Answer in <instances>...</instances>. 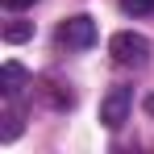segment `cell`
Here are the masks:
<instances>
[{"mask_svg":"<svg viewBox=\"0 0 154 154\" xmlns=\"http://www.w3.org/2000/svg\"><path fill=\"white\" fill-rule=\"evenodd\" d=\"M108 54H112L121 67H137V63H146V54H150V38H142V33H133V29H121V33L108 38Z\"/></svg>","mask_w":154,"mask_h":154,"instance_id":"obj_1","label":"cell"},{"mask_svg":"<svg viewBox=\"0 0 154 154\" xmlns=\"http://www.w3.org/2000/svg\"><path fill=\"white\" fill-rule=\"evenodd\" d=\"M129 108H133V88H112L100 100V121L104 129H121L129 121Z\"/></svg>","mask_w":154,"mask_h":154,"instance_id":"obj_2","label":"cell"},{"mask_svg":"<svg viewBox=\"0 0 154 154\" xmlns=\"http://www.w3.org/2000/svg\"><path fill=\"white\" fill-rule=\"evenodd\" d=\"M58 42L63 46H71V50H88L92 42H96V21L92 17H67L63 25H58Z\"/></svg>","mask_w":154,"mask_h":154,"instance_id":"obj_3","label":"cell"},{"mask_svg":"<svg viewBox=\"0 0 154 154\" xmlns=\"http://www.w3.org/2000/svg\"><path fill=\"white\" fill-rule=\"evenodd\" d=\"M21 79H25V67H21V63H4V67H0V83H4V96H8V100L21 92Z\"/></svg>","mask_w":154,"mask_h":154,"instance_id":"obj_4","label":"cell"},{"mask_svg":"<svg viewBox=\"0 0 154 154\" xmlns=\"http://www.w3.org/2000/svg\"><path fill=\"white\" fill-rule=\"evenodd\" d=\"M29 38H33V21H8V25H4V42H8V46H21Z\"/></svg>","mask_w":154,"mask_h":154,"instance_id":"obj_5","label":"cell"},{"mask_svg":"<svg viewBox=\"0 0 154 154\" xmlns=\"http://www.w3.org/2000/svg\"><path fill=\"white\" fill-rule=\"evenodd\" d=\"M121 8L133 17H146V13H154V0H121Z\"/></svg>","mask_w":154,"mask_h":154,"instance_id":"obj_6","label":"cell"},{"mask_svg":"<svg viewBox=\"0 0 154 154\" xmlns=\"http://www.w3.org/2000/svg\"><path fill=\"white\" fill-rule=\"evenodd\" d=\"M29 4H38V0H4V8H13V13H21V8H29Z\"/></svg>","mask_w":154,"mask_h":154,"instance_id":"obj_7","label":"cell"},{"mask_svg":"<svg viewBox=\"0 0 154 154\" xmlns=\"http://www.w3.org/2000/svg\"><path fill=\"white\" fill-rule=\"evenodd\" d=\"M146 112H150V117H154V92H150V96H146Z\"/></svg>","mask_w":154,"mask_h":154,"instance_id":"obj_8","label":"cell"}]
</instances>
